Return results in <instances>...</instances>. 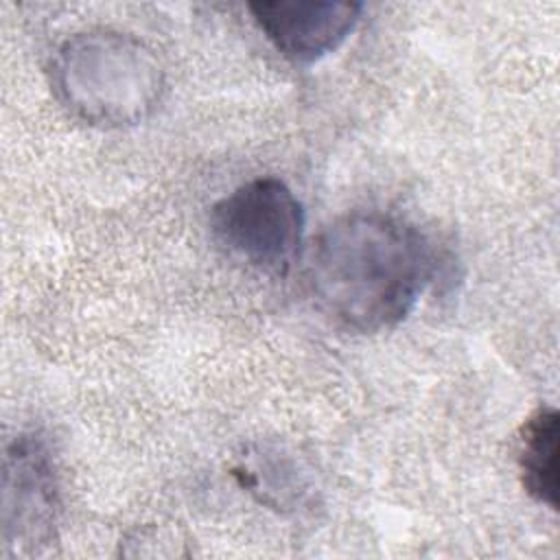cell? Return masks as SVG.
<instances>
[{
    "label": "cell",
    "instance_id": "6da1fadb",
    "mask_svg": "<svg viewBox=\"0 0 560 560\" xmlns=\"http://www.w3.org/2000/svg\"><path fill=\"white\" fill-rule=\"evenodd\" d=\"M433 269V252L411 223L357 210L315 236L306 278L322 313L346 330L372 335L413 311Z\"/></svg>",
    "mask_w": 560,
    "mask_h": 560
},
{
    "label": "cell",
    "instance_id": "7a4b0ae2",
    "mask_svg": "<svg viewBox=\"0 0 560 560\" xmlns=\"http://www.w3.org/2000/svg\"><path fill=\"white\" fill-rule=\"evenodd\" d=\"M50 70L63 107L98 127L144 120L164 92V72L155 52L120 31L98 28L68 37Z\"/></svg>",
    "mask_w": 560,
    "mask_h": 560
},
{
    "label": "cell",
    "instance_id": "3957f363",
    "mask_svg": "<svg viewBox=\"0 0 560 560\" xmlns=\"http://www.w3.org/2000/svg\"><path fill=\"white\" fill-rule=\"evenodd\" d=\"M214 243L236 262L284 276L302 249L304 208L278 177H256L210 210Z\"/></svg>",
    "mask_w": 560,
    "mask_h": 560
},
{
    "label": "cell",
    "instance_id": "277c9868",
    "mask_svg": "<svg viewBox=\"0 0 560 560\" xmlns=\"http://www.w3.org/2000/svg\"><path fill=\"white\" fill-rule=\"evenodd\" d=\"M57 523V479L39 435H20L4 455V542H48Z\"/></svg>",
    "mask_w": 560,
    "mask_h": 560
},
{
    "label": "cell",
    "instance_id": "5b68a950",
    "mask_svg": "<svg viewBox=\"0 0 560 560\" xmlns=\"http://www.w3.org/2000/svg\"><path fill=\"white\" fill-rule=\"evenodd\" d=\"M363 4L348 0L254 2L249 11L267 39L295 63L332 52L357 26Z\"/></svg>",
    "mask_w": 560,
    "mask_h": 560
},
{
    "label": "cell",
    "instance_id": "8992f818",
    "mask_svg": "<svg viewBox=\"0 0 560 560\" xmlns=\"http://www.w3.org/2000/svg\"><path fill=\"white\" fill-rule=\"evenodd\" d=\"M558 427L553 407H538L521 427L518 470L525 492L538 503L558 510Z\"/></svg>",
    "mask_w": 560,
    "mask_h": 560
}]
</instances>
